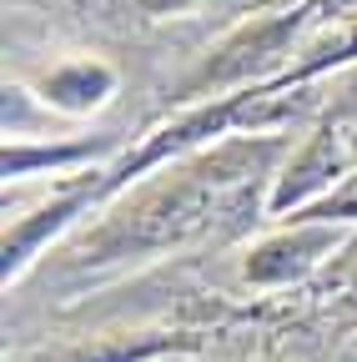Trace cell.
I'll return each mask as SVG.
<instances>
[{"instance_id":"6da1fadb","label":"cell","mask_w":357,"mask_h":362,"mask_svg":"<svg viewBox=\"0 0 357 362\" xmlns=\"http://www.w3.org/2000/svg\"><path fill=\"white\" fill-rule=\"evenodd\" d=\"M277 156L272 141L262 146H227L216 151L211 161H201L197 171H187L176 187H161L156 197H146L136 211H126L121 221H111L106 232L96 237V252L106 257H126V252H151V247H171L182 242L192 232H201V226L232 202V192L242 187V181L267 166Z\"/></svg>"},{"instance_id":"7a4b0ae2","label":"cell","mask_w":357,"mask_h":362,"mask_svg":"<svg viewBox=\"0 0 357 362\" xmlns=\"http://www.w3.org/2000/svg\"><path fill=\"white\" fill-rule=\"evenodd\" d=\"M347 161H352L347 131H342V126L317 131V136H312V141L297 151V161L287 166V176H282V187H277L272 206H297V202H307L312 192H322L327 181H337V176L347 171Z\"/></svg>"},{"instance_id":"8992f818","label":"cell","mask_w":357,"mask_h":362,"mask_svg":"<svg viewBox=\"0 0 357 362\" xmlns=\"http://www.w3.org/2000/svg\"><path fill=\"white\" fill-rule=\"evenodd\" d=\"M322 216H357V187H352L347 197H337V202H332V206H327Z\"/></svg>"},{"instance_id":"5b68a950","label":"cell","mask_w":357,"mask_h":362,"mask_svg":"<svg viewBox=\"0 0 357 362\" xmlns=\"http://www.w3.org/2000/svg\"><path fill=\"white\" fill-rule=\"evenodd\" d=\"M106 90H111V71L91 66V61H76V66L46 76V101H56L66 111H86V106L106 101Z\"/></svg>"},{"instance_id":"3957f363","label":"cell","mask_w":357,"mask_h":362,"mask_svg":"<svg viewBox=\"0 0 357 362\" xmlns=\"http://www.w3.org/2000/svg\"><path fill=\"white\" fill-rule=\"evenodd\" d=\"M297 25H302V11H287V16H277V21H267V25L247 30L242 40H232L227 51H221V56L197 76V90H201V86H232V81H242V76L262 71L272 56H282V51H287V40L297 35Z\"/></svg>"},{"instance_id":"277c9868","label":"cell","mask_w":357,"mask_h":362,"mask_svg":"<svg viewBox=\"0 0 357 362\" xmlns=\"http://www.w3.org/2000/svg\"><path fill=\"white\" fill-rule=\"evenodd\" d=\"M337 237L327 232V226H307V232H292V237H277V242H267L247 257V277L252 282H292L302 277V272L317 262Z\"/></svg>"},{"instance_id":"52a82bcc","label":"cell","mask_w":357,"mask_h":362,"mask_svg":"<svg viewBox=\"0 0 357 362\" xmlns=\"http://www.w3.org/2000/svg\"><path fill=\"white\" fill-rule=\"evenodd\" d=\"M182 6H192V0H146V11H156V16H166V11H182Z\"/></svg>"}]
</instances>
